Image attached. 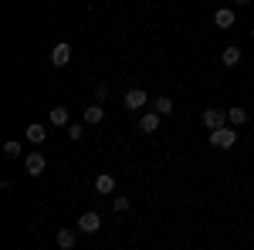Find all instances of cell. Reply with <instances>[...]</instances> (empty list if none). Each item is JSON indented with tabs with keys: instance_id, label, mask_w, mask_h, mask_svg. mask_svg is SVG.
I'll return each instance as SVG.
<instances>
[{
	"instance_id": "1",
	"label": "cell",
	"mask_w": 254,
	"mask_h": 250,
	"mask_svg": "<svg viewBox=\"0 0 254 250\" xmlns=\"http://www.w3.org/2000/svg\"><path fill=\"white\" fill-rule=\"evenodd\" d=\"M234 142H237V132L231 129V125H224V129L210 132V146H214V149H231Z\"/></svg>"
},
{
	"instance_id": "2",
	"label": "cell",
	"mask_w": 254,
	"mask_h": 250,
	"mask_svg": "<svg viewBox=\"0 0 254 250\" xmlns=\"http://www.w3.org/2000/svg\"><path fill=\"white\" fill-rule=\"evenodd\" d=\"M146 101H149V95H146L142 88H129V92L122 95V105H126L129 112H139V108H142Z\"/></svg>"
},
{
	"instance_id": "3",
	"label": "cell",
	"mask_w": 254,
	"mask_h": 250,
	"mask_svg": "<svg viewBox=\"0 0 254 250\" xmlns=\"http://www.w3.org/2000/svg\"><path fill=\"white\" fill-rule=\"evenodd\" d=\"M24 169H27V176H41L44 169H48V159H44V152H31L27 159H24Z\"/></svg>"
},
{
	"instance_id": "4",
	"label": "cell",
	"mask_w": 254,
	"mask_h": 250,
	"mask_svg": "<svg viewBox=\"0 0 254 250\" xmlns=\"http://www.w3.org/2000/svg\"><path fill=\"white\" fill-rule=\"evenodd\" d=\"M68 61H71V44H64V41L55 44V48H51V64H55V68H64Z\"/></svg>"
},
{
	"instance_id": "5",
	"label": "cell",
	"mask_w": 254,
	"mask_h": 250,
	"mask_svg": "<svg viewBox=\"0 0 254 250\" xmlns=\"http://www.w3.org/2000/svg\"><path fill=\"white\" fill-rule=\"evenodd\" d=\"M224 122H227V112H220V108H207V112H203V125H207L210 132L224 129Z\"/></svg>"
},
{
	"instance_id": "6",
	"label": "cell",
	"mask_w": 254,
	"mask_h": 250,
	"mask_svg": "<svg viewBox=\"0 0 254 250\" xmlns=\"http://www.w3.org/2000/svg\"><path fill=\"white\" fill-rule=\"evenodd\" d=\"M98 227H102V216H98V213H81L78 216V230L81 233H98Z\"/></svg>"
},
{
	"instance_id": "7",
	"label": "cell",
	"mask_w": 254,
	"mask_h": 250,
	"mask_svg": "<svg viewBox=\"0 0 254 250\" xmlns=\"http://www.w3.org/2000/svg\"><path fill=\"white\" fill-rule=\"evenodd\" d=\"M95 193H98V196H109V193H116V176L98 173V176H95Z\"/></svg>"
},
{
	"instance_id": "8",
	"label": "cell",
	"mask_w": 254,
	"mask_h": 250,
	"mask_svg": "<svg viewBox=\"0 0 254 250\" xmlns=\"http://www.w3.org/2000/svg\"><path fill=\"white\" fill-rule=\"evenodd\" d=\"M234 20H237V14L231 10V7H220V10L214 14V24H217V27H234Z\"/></svg>"
},
{
	"instance_id": "9",
	"label": "cell",
	"mask_w": 254,
	"mask_h": 250,
	"mask_svg": "<svg viewBox=\"0 0 254 250\" xmlns=\"http://www.w3.org/2000/svg\"><path fill=\"white\" fill-rule=\"evenodd\" d=\"M48 139V129L41 125V122H34V125H27V142H34V146H41Z\"/></svg>"
},
{
	"instance_id": "10",
	"label": "cell",
	"mask_w": 254,
	"mask_h": 250,
	"mask_svg": "<svg viewBox=\"0 0 254 250\" xmlns=\"http://www.w3.org/2000/svg\"><path fill=\"white\" fill-rule=\"evenodd\" d=\"M139 129H142V132H156L159 129V112H146V115L139 118Z\"/></svg>"
},
{
	"instance_id": "11",
	"label": "cell",
	"mask_w": 254,
	"mask_h": 250,
	"mask_svg": "<svg viewBox=\"0 0 254 250\" xmlns=\"http://www.w3.org/2000/svg\"><path fill=\"white\" fill-rule=\"evenodd\" d=\"M220 61H224L227 68H234L237 61H241V48H237V44H231V48H224V54H220Z\"/></svg>"
},
{
	"instance_id": "12",
	"label": "cell",
	"mask_w": 254,
	"mask_h": 250,
	"mask_svg": "<svg viewBox=\"0 0 254 250\" xmlns=\"http://www.w3.org/2000/svg\"><path fill=\"white\" fill-rule=\"evenodd\" d=\"M75 240H78V233H75V230H58V247L61 250H71V247H75Z\"/></svg>"
},
{
	"instance_id": "13",
	"label": "cell",
	"mask_w": 254,
	"mask_h": 250,
	"mask_svg": "<svg viewBox=\"0 0 254 250\" xmlns=\"http://www.w3.org/2000/svg\"><path fill=\"white\" fill-rule=\"evenodd\" d=\"M102 118H105V112H102V105H88V108H85V122H88V125H98Z\"/></svg>"
},
{
	"instance_id": "14",
	"label": "cell",
	"mask_w": 254,
	"mask_h": 250,
	"mask_svg": "<svg viewBox=\"0 0 254 250\" xmlns=\"http://www.w3.org/2000/svg\"><path fill=\"white\" fill-rule=\"evenodd\" d=\"M51 125H64V129H68V108H51Z\"/></svg>"
},
{
	"instance_id": "15",
	"label": "cell",
	"mask_w": 254,
	"mask_h": 250,
	"mask_svg": "<svg viewBox=\"0 0 254 250\" xmlns=\"http://www.w3.org/2000/svg\"><path fill=\"white\" fill-rule=\"evenodd\" d=\"M227 122H231V125H244V122H248V112H244V108H231V112H227Z\"/></svg>"
},
{
	"instance_id": "16",
	"label": "cell",
	"mask_w": 254,
	"mask_h": 250,
	"mask_svg": "<svg viewBox=\"0 0 254 250\" xmlns=\"http://www.w3.org/2000/svg\"><path fill=\"white\" fill-rule=\"evenodd\" d=\"M112 210H116V213H129V210H132L129 196H116V200H112Z\"/></svg>"
},
{
	"instance_id": "17",
	"label": "cell",
	"mask_w": 254,
	"mask_h": 250,
	"mask_svg": "<svg viewBox=\"0 0 254 250\" xmlns=\"http://www.w3.org/2000/svg\"><path fill=\"white\" fill-rule=\"evenodd\" d=\"M156 112H159V115H170V112H173V98H163V95H159L156 98Z\"/></svg>"
},
{
	"instance_id": "18",
	"label": "cell",
	"mask_w": 254,
	"mask_h": 250,
	"mask_svg": "<svg viewBox=\"0 0 254 250\" xmlns=\"http://www.w3.org/2000/svg\"><path fill=\"white\" fill-rule=\"evenodd\" d=\"M3 152H7V159H17V155H20V146H17V142H7V146H3Z\"/></svg>"
},
{
	"instance_id": "19",
	"label": "cell",
	"mask_w": 254,
	"mask_h": 250,
	"mask_svg": "<svg viewBox=\"0 0 254 250\" xmlns=\"http://www.w3.org/2000/svg\"><path fill=\"white\" fill-rule=\"evenodd\" d=\"M95 98H98V101L109 98V85H105V81H98V85H95Z\"/></svg>"
},
{
	"instance_id": "20",
	"label": "cell",
	"mask_w": 254,
	"mask_h": 250,
	"mask_svg": "<svg viewBox=\"0 0 254 250\" xmlns=\"http://www.w3.org/2000/svg\"><path fill=\"white\" fill-rule=\"evenodd\" d=\"M64 132H68V139H71V142H78V139H81V132H85V129H81V125H68Z\"/></svg>"
},
{
	"instance_id": "21",
	"label": "cell",
	"mask_w": 254,
	"mask_h": 250,
	"mask_svg": "<svg viewBox=\"0 0 254 250\" xmlns=\"http://www.w3.org/2000/svg\"><path fill=\"white\" fill-rule=\"evenodd\" d=\"M237 3H241V7H244V3H251V0H237Z\"/></svg>"
},
{
	"instance_id": "22",
	"label": "cell",
	"mask_w": 254,
	"mask_h": 250,
	"mask_svg": "<svg viewBox=\"0 0 254 250\" xmlns=\"http://www.w3.org/2000/svg\"><path fill=\"white\" fill-rule=\"evenodd\" d=\"M251 34H254V31H251Z\"/></svg>"
}]
</instances>
